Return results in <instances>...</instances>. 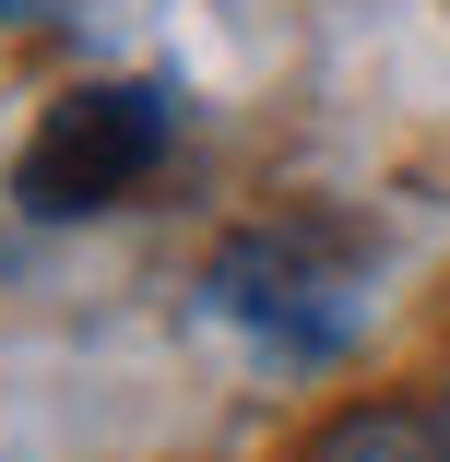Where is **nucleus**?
<instances>
[{"mask_svg":"<svg viewBox=\"0 0 450 462\" xmlns=\"http://www.w3.org/2000/svg\"><path fill=\"white\" fill-rule=\"evenodd\" d=\"M368 285H380V226H355L332 202H285L202 261V309L249 332L273 367H332L368 332Z\"/></svg>","mask_w":450,"mask_h":462,"instance_id":"f257e3e1","label":"nucleus"},{"mask_svg":"<svg viewBox=\"0 0 450 462\" xmlns=\"http://www.w3.org/2000/svg\"><path fill=\"white\" fill-rule=\"evenodd\" d=\"M166 143H178V96L166 83H71L36 119L24 166H13V202L48 214V226L60 214H107V202H131L166 166Z\"/></svg>","mask_w":450,"mask_h":462,"instance_id":"f03ea898","label":"nucleus"},{"mask_svg":"<svg viewBox=\"0 0 450 462\" xmlns=\"http://www.w3.org/2000/svg\"><path fill=\"white\" fill-rule=\"evenodd\" d=\"M297 462H450V439H438V403H391V392H368V403L320 415V427L297 439Z\"/></svg>","mask_w":450,"mask_h":462,"instance_id":"7ed1b4c3","label":"nucleus"},{"mask_svg":"<svg viewBox=\"0 0 450 462\" xmlns=\"http://www.w3.org/2000/svg\"><path fill=\"white\" fill-rule=\"evenodd\" d=\"M438 439H450V380H438Z\"/></svg>","mask_w":450,"mask_h":462,"instance_id":"20e7f679","label":"nucleus"}]
</instances>
